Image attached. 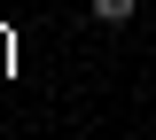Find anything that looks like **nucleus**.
Masks as SVG:
<instances>
[{"mask_svg": "<svg viewBox=\"0 0 156 140\" xmlns=\"http://www.w3.org/2000/svg\"><path fill=\"white\" fill-rule=\"evenodd\" d=\"M86 8H94L101 23H125V16H133V0H86Z\"/></svg>", "mask_w": 156, "mask_h": 140, "instance_id": "nucleus-1", "label": "nucleus"}]
</instances>
